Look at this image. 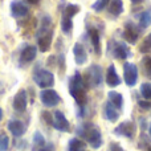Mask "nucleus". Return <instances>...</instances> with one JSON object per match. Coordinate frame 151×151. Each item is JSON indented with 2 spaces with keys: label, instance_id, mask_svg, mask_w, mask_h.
I'll list each match as a JSON object with an SVG mask.
<instances>
[{
  "label": "nucleus",
  "instance_id": "obj_2",
  "mask_svg": "<svg viewBox=\"0 0 151 151\" xmlns=\"http://www.w3.org/2000/svg\"><path fill=\"white\" fill-rule=\"evenodd\" d=\"M77 131L82 138H85L88 141V143L93 149H99L102 146V135L98 127H96L93 125H83L80 126Z\"/></svg>",
  "mask_w": 151,
  "mask_h": 151
},
{
  "label": "nucleus",
  "instance_id": "obj_7",
  "mask_svg": "<svg viewBox=\"0 0 151 151\" xmlns=\"http://www.w3.org/2000/svg\"><path fill=\"white\" fill-rule=\"evenodd\" d=\"M135 131H137V127L134 125V122L131 121H125V122L119 123L118 127H115L114 133L117 135H122V137H126V138H133L135 135Z\"/></svg>",
  "mask_w": 151,
  "mask_h": 151
},
{
  "label": "nucleus",
  "instance_id": "obj_4",
  "mask_svg": "<svg viewBox=\"0 0 151 151\" xmlns=\"http://www.w3.org/2000/svg\"><path fill=\"white\" fill-rule=\"evenodd\" d=\"M102 81V70H101V66L98 65H91L90 68L88 69V72H86V76H85V80H83V82H85V85L88 86H97L99 85Z\"/></svg>",
  "mask_w": 151,
  "mask_h": 151
},
{
  "label": "nucleus",
  "instance_id": "obj_35",
  "mask_svg": "<svg viewBox=\"0 0 151 151\" xmlns=\"http://www.w3.org/2000/svg\"><path fill=\"white\" fill-rule=\"evenodd\" d=\"M139 106H141V107H143V109H150V107H151V104H150V102L139 101Z\"/></svg>",
  "mask_w": 151,
  "mask_h": 151
},
{
  "label": "nucleus",
  "instance_id": "obj_25",
  "mask_svg": "<svg viewBox=\"0 0 151 151\" xmlns=\"http://www.w3.org/2000/svg\"><path fill=\"white\" fill-rule=\"evenodd\" d=\"M80 12V7L76 4H68L66 5V8L64 9V13L63 15L68 16V17H73L74 15H77V13Z\"/></svg>",
  "mask_w": 151,
  "mask_h": 151
},
{
  "label": "nucleus",
  "instance_id": "obj_6",
  "mask_svg": "<svg viewBox=\"0 0 151 151\" xmlns=\"http://www.w3.org/2000/svg\"><path fill=\"white\" fill-rule=\"evenodd\" d=\"M123 74H125V82L127 86H134L138 80V69L134 64L126 63L123 65Z\"/></svg>",
  "mask_w": 151,
  "mask_h": 151
},
{
  "label": "nucleus",
  "instance_id": "obj_3",
  "mask_svg": "<svg viewBox=\"0 0 151 151\" xmlns=\"http://www.w3.org/2000/svg\"><path fill=\"white\" fill-rule=\"evenodd\" d=\"M33 80L40 88L48 89L55 83V76L50 73L49 70H44V69H39L33 76Z\"/></svg>",
  "mask_w": 151,
  "mask_h": 151
},
{
  "label": "nucleus",
  "instance_id": "obj_20",
  "mask_svg": "<svg viewBox=\"0 0 151 151\" xmlns=\"http://www.w3.org/2000/svg\"><path fill=\"white\" fill-rule=\"evenodd\" d=\"M107 11H109V13H111L114 17L119 16L121 13L123 12V3H122V0H110L109 7H107Z\"/></svg>",
  "mask_w": 151,
  "mask_h": 151
},
{
  "label": "nucleus",
  "instance_id": "obj_33",
  "mask_svg": "<svg viewBox=\"0 0 151 151\" xmlns=\"http://www.w3.org/2000/svg\"><path fill=\"white\" fill-rule=\"evenodd\" d=\"M42 118H44V119L47 121L49 125H52V123H53V115L49 114L48 111H44V113H42Z\"/></svg>",
  "mask_w": 151,
  "mask_h": 151
},
{
  "label": "nucleus",
  "instance_id": "obj_23",
  "mask_svg": "<svg viewBox=\"0 0 151 151\" xmlns=\"http://www.w3.org/2000/svg\"><path fill=\"white\" fill-rule=\"evenodd\" d=\"M61 29L65 35H70L72 29H73V21H72V17H68V16L63 15V19H61Z\"/></svg>",
  "mask_w": 151,
  "mask_h": 151
},
{
  "label": "nucleus",
  "instance_id": "obj_13",
  "mask_svg": "<svg viewBox=\"0 0 151 151\" xmlns=\"http://www.w3.org/2000/svg\"><path fill=\"white\" fill-rule=\"evenodd\" d=\"M8 130L12 133L13 137H21L24 133H25L27 127L21 121L13 119V121H9V122H8Z\"/></svg>",
  "mask_w": 151,
  "mask_h": 151
},
{
  "label": "nucleus",
  "instance_id": "obj_18",
  "mask_svg": "<svg viewBox=\"0 0 151 151\" xmlns=\"http://www.w3.org/2000/svg\"><path fill=\"white\" fill-rule=\"evenodd\" d=\"M88 33H89V37H90V40H91V44H93V47H94V50H96V53L99 56V55H101V41H99V32H98V29L90 28Z\"/></svg>",
  "mask_w": 151,
  "mask_h": 151
},
{
  "label": "nucleus",
  "instance_id": "obj_32",
  "mask_svg": "<svg viewBox=\"0 0 151 151\" xmlns=\"http://www.w3.org/2000/svg\"><path fill=\"white\" fill-rule=\"evenodd\" d=\"M36 151H56V149H55V145L53 143H45L44 146L37 149Z\"/></svg>",
  "mask_w": 151,
  "mask_h": 151
},
{
  "label": "nucleus",
  "instance_id": "obj_16",
  "mask_svg": "<svg viewBox=\"0 0 151 151\" xmlns=\"http://www.w3.org/2000/svg\"><path fill=\"white\" fill-rule=\"evenodd\" d=\"M73 55L76 58V63H77L78 65L85 64L86 60H88V53H86L85 48L82 47V44H80V42H77L73 47Z\"/></svg>",
  "mask_w": 151,
  "mask_h": 151
},
{
  "label": "nucleus",
  "instance_id": "obj_14",
  "mask_svg": "<svg viewBox=\"0 0 151 151\" xmlns=\"http://www.w3.org/2000/svg\"><path fill=\"white\" fill-rule=\"evenodd\" d=\"M52 39H53L52 29L45 32V33H42V36L39 37V48L41 52H48V50H49L50 45H52Z\"/></svg>",
  "mask_w": 151,
  "mask_h": 151
},
{
  "label": "nucleus",
  "instance_id": "obj_24",
  "mask_svg": "<svg viewBox=\"0 0 151 151\" xmlns=\"http://www.w3.org/2000/svg\"><path fill=\"white\" fill-rule=\"evenodd\" d=\"M139 23H141V25L143 28H147V27L151 25V8L139 16Z\"/></svg>",
  "mask_w": 151,
  "mask_h": 151
},
{
  "label": "nucleus",
  "instance_id": "obj_37",
  "mask_svg": "<svg viewBox=\"0 0 151 151\" xmlns=\"http://www.w3.org/2000/svg\"><path fill=\"white\" fill-rule=\"evenodd\" d=\"M141 1H143V0H131V3H134V4H138Z\"/></svg>",
  "mask_w": 151,
  "mask_h": 151
},
{
  "label": "nucleus",
  "instance_id": "obj_40",
  "mask_svg": "<svg viewBox=\"0 0 151 151\" xmlns=\"http://www.w3.org/2000/svg\"><path fill=\"white\" fill-rule=\"evenodd\" d=\"M149 151H151V149H149Z\"/></svg>",
  "mask_w": 151,
  "mask_h": 151
},
{
  "label": "nucleus",
  "instance_id": "obj_10",
  "mask_svg": "<svg viewBox=\"0 0 151 151\" xmlns=\"http://www.w3.org/2000/svg\"><path fill=\"white\" fill-rule=\"evenodd\" d=\"M139 37V31L133 23H127L126 24L125 32H123V39L130 44H135L137 40Z\"/></svg>",
  "mask_w": 151,
  "mask_h": 151
},
{
  "label": "nucleus",
  "instance_id": "obj_28",
  "mask_svg": "<svg viewBox=\"0 0 151 151\" xmlns=\"http://www.w3.org/2000/svg\"><path fill=\"white\" fill-rule=\"evenodd\" d=\"M33 143H35V146H36L37 149H40V147H42L45 145V139H44V137L41 135V133H40V131H36V133H35Z\"/></svg>",
  "mask_w": 151,
  "mask_h": 151
},
{
  "label": "nucleus",
  "instance_id": "obj_1",
  "mask_svg": "<svg viewBox=\"0 0 151 151\" xmlns=\"http://www.w3.org/2000/svg\"><path fill=\"white\" fill-rule=\"evenodd\" d=\"M69 91H70L72 97L76 99L78 106L82 107L86 104V85L83 82V78L78 72L70 78L69 82Z\"/></svg>",
  "mask_w": 151,
  "mask_h": 151
},
{
  "label": "nucleus",
  "instance_id": "obj_30",
  "mask_svg": "<svg viewBox=\"0 0 151 151\" xmlns=\"http://www.w3.org/2000/svg\"><path fill=\"white\" fill-rule=\"evenodd\" d=\"M142 63H143V68H145V72H146V76L151 78V56L143 57Z\"/></svg>",
  "mask_w": 151,
  "mask_h": 151
},
{
  "label": "nucleus",
  "instance_id": "obj_26",
  "mask_svg": "<svg viewBox=\"0 0 151 151\" xmlns=\"http://www.w3.org/2000/svg\"><path fill=\"white\" fill-rule=\"evenodd\" d=\"M141 94L145 99H151V83L145 82L141 85Z\"/></svg>",
  "mask_w": 151,
  "mask_h": 151
},
{
  "label": "nucleus",
  "instance_id": "obj_34",
  "mask_svg": "<svg viewBox=\"0 0 151 151\" xmlns=\"http://www.w3.org/2000/svg\"><path fill=\"white\" fill-rule=\"evenodd\" d=\"M110 151H125L121 147V145H118L117 142H111L110 143Z\"/></svg>",
  "mask_w": 151,
  "mask_h": 151
},
{
  "label": "nucleus",
  "instance_id": "obj_8",
  "mask_svg": "<svg viewBox=\"0 0 151 151\" xmlns=\"http://www.w3.org/2000/svg\"><path fill=\"white\" fill-rule=\"evenodd\" d=\"M52 125H53V127L58 131H69L70 130V123H69V121L65 118L64 113L60 111V110L55 111V114H53V123Z\"/></svg>",
  "mask_w": 151,
  "mask_h": 151
},
{
  "label": "nucleus",
  "instance_id": "obj_9",
  "mask_svg": "<svg viewBox=\"0 0 151 151\" xmlns=\"http://www.w3.org/2000/svg\"><path fill=\"white\" fill-rule=\"evenodd\" d=\"M13 109L19 113L25 111L27 105H28V97H27V91L25 90H19L16 93L15 98H13Z\"/></svg>",
  "mask_w": 151,
  "mask_h": 151
},
{
  "label": "nucleus",
  "instance_id": "obj_39",
  "mask_svg": "<svg viewBox=\"0 0 151 151\" xmlns=\"http://www.w3.org/2000/svg\"><path fill=\"white\" fill-rule=\"evenodd\" d=\"M149 131H150V135H151V123H150V129H149Z\"/></svg>",
  "mask_w": 151,
  "mask_h": 151
},
{
  "label": "nucleus",
  "instance_id": "obj_12",
  "mask_svg": "<svg viewBox=\"0 0 151 151\" xmlns=\"http://www.w3.org/2000/svg\"><path fill=\"white\" fill-rule=\"evenodd\" d=\"M104 115H105V118H106L107 121H110V122H117L118 117H119L117 107H115L111 102H105V105H104Z\"/></svg>",
  "mask_w": 151,
  "mask_h": 151
},
{
  "label": "nucleus",
  "instance_id": "obj_11",
  "mask_svg": "<svg viewBox=\"0 0 151 151\" xmlns=\"http://www.w3.org/2000/svg\"><path fill=\"white\" fill-rule=\"evenodd\" d=\"M11 13L13 17H24L28 13V7L20 0H13L11 3Z\"/></svg>",
  "mask_w": 151,
  "mask_h": 151
},
{
  "label": "nucleus",
  "instance_id": "obj_36",
  "mask_svg": "<svg viewBox=\"0 0 151 151\" xmlns=\"http://www.w3.org/2000/svg\"><path fill=\"white\" fill-rule=\"evenodd\" d=\"M28 3H31V4H39L40 0H27Z\"/></svg>",
  "mask_w": 151,
  "mask_h": 151
},
{
  "label": "nucleus",
  "instance_id": "obj_27",
  "mask_svg": "<svg viewBox=\"0 0 151 151\" xmlns=\"http://www.w3.org/2000/svg\"><path fill=\"white\" fill-rule=\"evenodd\" d=\"M139 49H141L142 53H147V52H150L151 50V33L149 35V36H146V39L142 41Z\"/></svg>",
  "mask_w": 151,
  "mask_h": 151
},
{
  "label": "nucleus",
  "instance_id": "obj_15",
  "mask_svg": "<svg viewBox=\"0 0 151 151\" xmlns=\"http://www.w3.org/2000/svg\"><path fill=\"white\" fill-rule=\"evenodd\" d=\"M106 83L110 86V88H115L121 83V78L115 72V66L114 65H110L107 68V72H106Z\"/></svg>",
  "mask_w": 151,
  "mask_h": 151
},
{
  "label": "nucleus",
  "instance_id": "obj_22",
  "mask_svg": "<svg viewBox=\"0 0 151 151\" xmlns=\"http://www.w3.org/2000/svg\"><path fill=\"white\" fill-rule=\"evenodd\" d=\"M109 102H111L117 109H121L123 106V97L122 94L117 93V91H110L109 93Z\"/></svg>",
  "mask_w": 151,
  "mask_h": 151
},
{
  "label": "nucleus",
  "instance_id": "obj_21",
  "mask_svg": "<svg viewBox=\"0 0 151 151\" xmlns=\"http://www.w3.org/2000/svg\"><path fill=\"white\" fill-rule=\"evenodd\" d=\"M68 151H86V143L80 138H73L69 141Z\"/></svg>",
  "mask_w": 151,
  "mask_h": 151
},
{
  "label": "nucleus",
  "instance_id": "obj_19",
  "mask_svg": "<svg viewBox=\"0 0 151 151\" xmlns=\"http://www.w3.org/2000/svg\"><path fill=\"white\" fill-rule=\"evenodd\" d=\"M36 48L32 47V45H28V47H25L23 49V52H21V56H20V60L21 63H31V61L35 60V57H36Z\"/></svg>",
  "mask_w": 151,
  "mask_h": 151
},
{
  "label": "nucleus",
  "instance_id": "obj_29",
  "mask_svg": "<svg viewBox=\"0 0 151 151\" xmlns=\"http://www.w3.org/2000/svg\"><path fill=\"white\" fill-rule=\"evenodd\" d=\"M9 147V138L4 133H0V151H7Z\"/></svg>",
  "mask_w": 151,
  "mask_h": 151
},
{
  "label": "nucleus",
  "instance_id": "obj_31",
  "mask_svg": "<svg viewBox=\"0 0 151 151\" xmlns=\"http://www.w3.org/2000/svg\"><path fill=\"white\" fill-rule=\"evenodd\" d=\"M110 3V0H97L96 3L93 4V9L94 11H102V9H105V8L107 7V4Z\"/></svg>",
  "mask_w": 151,
  "mask_h": 151
},
{
  "label": "nucleus",
  "instance_id": "obj_17",
  "mask_svg": "<svg viewBox=\"0 0 151 151\" xmlns=\"http://www.w3.org/2000/svg\"><path fill=\"white\" fill-rule=\"evenodd\" d=\"M113 56L118 60H125L129 56V48L123 42H115L113 48Z\"/></svg>",
  "mask_w": 151,
  "mask_h": 151
},
{
  "label": "nucleus",
  "instance_id": "obj_5",
  "mask_svg": "<svg viewBox=\"0 0 151 151\" xmlns=\"http://www.w3.org/2000/svg\"><path fill=\"white\" fill-rule=\"evenodd\" d=\"M40 99H41L42 104L48 107L56 106V105H58L61 101L58 93L56 90H52V89H44V90L40 93Z\"/></svg>",
  "mask_w": 151,
  "mask_h": 151
},
{
  "label": "nucleus",
  "instance_id": "obj_38",
  "mask_svg": "<svg viewBox=\"0 0 151 151\" xmlns=\"http://www.w3.org/2000/svg\"><path fill=\"white\" fill-rule=\"evenodd\" d=\"M1 118H3V110H1V107H0V121H1Z\"/></svg>",
  "mask_w": 151,
  "mask_h": 151
}]
</instances>
